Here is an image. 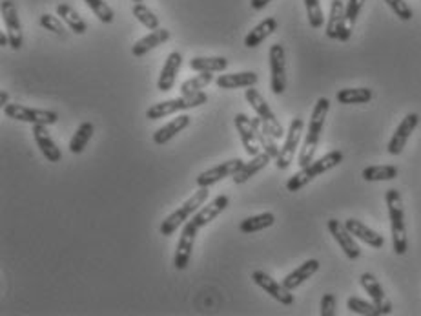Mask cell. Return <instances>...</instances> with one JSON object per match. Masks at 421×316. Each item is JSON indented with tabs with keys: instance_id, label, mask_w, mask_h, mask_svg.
Returning <instances> with one entry per match:
<instances>
[{
	"instance_id": "cell-1",
	"label": "cell",
	"mask_w": 421,
	"mask_h": 316,
	"mask_svg": "<svg viewBox=\"0 0 421 316\" xmlns=\"http://www.w3.org/2000/svg\"><path fill=\"white\" fill-rule=\"evenodd\" d=\"M228 205H230V198H228L227 194H219L217 198H214L210 203L202 205L197 213H195L190 220L182 225L181 236H179V242H177V249H175V258H174L175 269L177 270L188 269V263H190L192 250H194V243H195V238H197V233L202 229V227H207L208 223H212L215 218L221 216V214L228 208Z\"/></svg>"
},
{
	"instance_id": "cell-2",
	"label": "cell",
	"mask_w": 421,
	"mask_h": 316,
	"mask_svg": "<svg viewBox=\"0 0 421 316\" xmlns=\"http://www.w3.org/2000/svg\"><path fill=\"white\" fill-rule=\"evenodd\" d=\"M328 110H331V101L326 99V97L318 99L314 110H312V117H310V125L308 132H306L305 136V143H303L301 152H299V167H306L308 163L314 161L316 150H318L319 138H321V130L323 125H325L326 116H328Z\"/></svg>"
},
{
	"instance_id": "cell-3",
	"label": "cell",
	"mask_w": 421,
	"mask_h": 316,
	"mask_svg": "<svg viewBox=\"0 0 421 316\" xmlns=\"http://www.w3.org/2000/svg\"><path fill=\"white\" fill-rule=\"evenodd\" d=\"M339 163H343V152H339V150H332V152L325 154L323 158L308 163L306 167H301V170L296 172V174L286 181V190L289 192L301 190V188L306 187L310 181H314L318 175L325 174V172L338 167Z\"/></svg>"
},
{
	"instance_id": "cell-4",
	"label": "cell",
	"mask_w": 421,
	"mask_h": 316,
	"mask_svg": "<svg viewBox=\"0 0 421 316\" xmlns=\"http://www.w3.org/2000/svg\"><path fill=\"white\" fill-rule=\"evenodd\" d=\"M385 201L388 207V218H390V230H393V245L397 256L407 253V227H405V210L403 200L400 190L390 188L385 194Z\"/></svg>"
},
{
	"instance_id": "cell-5",
	"label": "cell",
	"mask_w": 421,
	"mask_h": 316,
	"mask_svg": "<svg viewBox=\"0 0 421 316\" xmlns=\"http://www.w3.org/2000/svg\"><path fill=\"white\" fill-rule=\"evenodd\" d=\"M208 195H210V187H201L194 195H190L177 210L170 214L165 221L161 223L159 230H161L162 236H172V234L177 233L181 229V225H184L186 221L190 220L195 213H197L199 208L208 201Z\"/></svg>"
},
{
	"instance_id": "cell-6",
	"label": "cell",
	"mask_w": 421,
	"mask_h": 316,
	"mask_svg": "<svg viewBox=\"0 0 421 316\" xmlns=\"http://www.w3.org/2000/svg\"><path fill=\"white\" fill-rule=\"evenodd\" d=\"M208 103V96L204 92H195L190 93V96H181L175 97V99L161 101V103L152 104L148 110H146V119L150 121H155V119H162L166 116H172V113L184 112V110L197 108V106H202V104Z\"/></svg>"
},
{
	"instance_id": "cell-7",
	"label": "cell",
	"mask_w": 421,
	"mask_h": 316,
	"mask_svg": "<svg viewBox=\"0 0 421 316\" xmlns=\"http://www.w3.org/2000/svg\"><path fill=\"white\" fill-rule=\"evenodd\" d=\"M303 128H305V121H303L301 117H293L289 126V132H286L285 143L281 146L279 156L276 158V167L279 170H286L292 165L293 158L298 154L299 145H301Z\"/></svg>"
},
{
	"instance_id": "cell-8",
	"label": "cell",
	"mask_w": 421,
	"mask_h": 316,
	"mask_svg": "<svg viewBox=\"0 0 421 316\" xmlns=\"http://www.w3.org/2000/svg\"><path fill=\"white\" fill-rule=\"evenodd\" d=\"M6 116L9 119L22 123H31V125H46L51 126L58 121V113L51 112V110H38L31 108V106H24V104H6L2 106Z\"/></svg>"
},
{
	"instance_id": "cell-9",
	"label": "cell",
	"mask_w": 421,
	"mask_h": 316,
	"mask_svg": "<svg viewBox=\"0 0 421 316\" xmlns=\"http://www.w3.org/2000/svg\"><path fill=\"white\" fill-rule=\"evenodd\" d=\"M244 97H246L248 104L252 106L254 112L257 113V117H259L261 121H263L264 126H269L270 132L274 133V138L276 139H283V136H286L285 130H283V126H281V123L277 121L276 113L272 112V108L269 106V103L264 101V97L261 96L257 90H254V86L246 88V92H244Z\"/></svg>"
},
{
	"instance_id": "cell-10",
	"label": "cell",
	"mask_w": 421,
	"mask_h": 316,
	"mask_svg": "<svg viewBox=\"0 0 421 316\" xmlns=\"http://www.w3.org/2000/svg\"><path fill=\"white\" fill-rule=\"evenodd\" d=\"M270 63V90L276 96L285 93L286 90V53L281 44H274L269 51Z\"/></svg>"
},
{
	"instance_id": "cell-11",
	"label": "cell",
	"mask_w": 421,
	"mask_h": 316,
	"mask_svg": "<svg viewBox=\"0 0 421 316\" xmlns=\"http://www.w3.org/2000/svg\"><path fill=\"white\" fill-rule=\"evenodd\" d=\"M0 9H2V21H4L6 29H8L9 48L19 51L24 46V37H22V24L21 19H19L17 8L13 4V0H2Z\"/></svg>"
},
{
	"instance_id": "cell-12",
	"label": "cell",
	"mask_w": 421,
	"mask_h": 316,
	"mask_svg": "<svg viewBox=\"0 0 421 316\" xmlns=\"http://www.w3.org/2000/svg\"><path fill=\"white\" fill-rule=\"evenodd\" d=\"M243 165H244V161H243V159H239V158L221 163V165H217V167H212V168H208L207 172L199 174V178L195 179V185H197L199 188H201V187H212V185L219 183L221 179L234 178V175H236L237 172H239L241 168H243Z\"/></svg>"
},
{
	"instance_id": "cell-13",
	"label": "cell",
	"mask_w": 421,
	"mask_h": 316,
	"mask_svg": "<svg viewBox=\"0 0 421 316\" xmlns=\"http://www.w3.org/2000/svg\"><path fill=\"white\" fill-rule=\"evenodd\" d=\"M252 280L257 287L263 289L264 292H269L274 300H277L279 304L283 305H292L293 304V295L290 289H286L283 283H277L276 280L270 275H266L264 270H254Z\"/></svg>"
},
{
	"instance_id": "cell-14",
	"label": "cell",
	"mask_w": 421,
	"mask_h": 316,
	"mask_svg": "<svg viewBox=\"0 0 421 316\" xmlns=\"http://www.w3.org/2000/svg\"><path fill=\"white\" fill-rule=\"evenodd\" d=\"M326 227H328V233L334 236V240L338 242V245L341 247V250L345 253V256H347L348 260H358L361 256V249L360 245L355 243L354 236L350 234V230L345 227V223H341L339 220H328V223H326Z\"/></svg>"
},
{
	"instance_id": "cell-15",
	"label": "cell",
	"mask_w": 421,
	"mask_h": 316,
	"mask_svg": "<svg viewBox=\"0 0 421 316\" xmlns=\"http://www.w3.org/2000/svg\"><path fill=\"white\" fill-rule=\"evenodd\" d=\"M420 125V116L417 113H409V116H405L403 121L400 123V126L396 128V132L393 133V138L388 141L387 150L390 156H400L403 152L405 145L409 141L410 133L417 128Z\"/></svg>"
},
{
	"instance_id": "cell-16",
	"label": "cell",
	"mask_w": 421,
	"mask_h": 316,
	"mask_svg": "<svg viewBox=\"0 0 421 316\" xmlns=\"http://www.w3.org/2000/svg\"><path fill=\"white\" fill-rule=\"evenodd\" d=\"M360 283L361 287L367 291V295L372 298L374 305H376L378 316L390 315V312H393V304L388 302L387 295H385L383 287H381V283L378 282L376 276L370 275V272H363V275L360 276Z\"/></svg>"
},
{
	"instance_id": "cell-17",
	"label": "cell",
	"mask_w": 421,
	"mask_h": 316,
	"mask_svg": "<svg viewBox=\"0 0 421 316\" xmlns=\"http://www.w3.org/2000/svg\"><path fill=\"white\" fill-rule=\"evenodd\" d=\"M234 123H236V128L239 132L241 143H243V148L246 150L248 156H257L261 150V143L259 138H257L256 128H254L252 119L246 116V113H237L234 117Z\"/></svg>"
},
{
	"instance_id": "cell-18",
	"label": "cell",
	"mask_w": 421,
	"mask_h": 316,
	"mask_svg": "<svg viewBox=\"0 0 421 316\" xmlns=\"http://www.w3.org/2000/svg\"><path fill=\"white\" fill-rule=\"evenodd\" d=\"M182 66V55L179 51H172V53L166 57V63L162 66L161 75L157 79V90L159 92H170L172 88L175 86V81H177V73Z\"/></svg>"
},
{
	"instance_id": "cell-19",
	"label": "cell",
	"mask_w": 421,
	"mask_h": 316,
	"mask_svg": "<svg viewBox=\"0 0 421 316\" xmlns=\"http://www.w3.org/2000/svg\"><path fill=\"white\" fill-rule=\"evenodd\" d=\"M33 138L37 146L41 148L42 156L50 163H61L62 152L57 146V143L53 141V138L50 136V130L46 125H33Z\"/></svg>"
},
{
	"instance_id": "cell-20",
	"label": "cell",
	"mask_w": 421,
	"mask_h": 316,
	"mask_svg": "<svg viewBox=\"0 0 421 316\" xmlns=\"http://www.w3.org/2000/svg\"><path fill=\"white\" fill-rule=\"evenodd\" d=\"M259 77L256 71H236V73H224L215 79V84L221 90H236V88L256 86Z\"/></svg>"
},
{
	"instance_id": "cell-21",
	"label": "cell",
	"mask_w": 421,
	"mask_h": 316,
	"mask_svg": "<svg viewBox=\"0 0 421 316\" xmlns=\"http://www.w3.org/2000/svg\"><path fill=\"white\" fill-rule=\"evenodd\" d=\"M345 227L350 230L352 236H355L358 240H361L367 245L374 247V249H381L385 245V240L381 234H378L376 230H372L370 227L363 223V221L355 220V218H350V220L345 221Z\"/></svg>"
},
{
	"instance_id": "cell-22",
	"label": "cell",
	"mask_w": 421,
	"mask_h": 316,
	"mask_svg": "<svg viewBox=\"0 0 421 316\" xmlns=\"http://www.w3.org/2000/svg\"><path fill=\"white\" fill-rule=\"evenodd\" d=\"M170 41V31L166 28H157L153 29L152 34H148L146 37L139 39V41L133 44L132 48V53L135 55V57H142V55H146L148 51L155 50V48L162 46L165 42Z\"/></svg>"
},
{
	"instance_id": "cell-23",
	"label": "cell",
	"mask_w": 421,
	"mask_h": 316,
	"mask_svg": "<svg viewBox=\"0 0 421 316\" xmlns=\"http://www.w3.org/2000/svg\"><path fill=\"white\" fill-rule=\"evenodd\" d=\"M188 126H190V117L181 113V116H177L170 123H166L165 126L155 130V133L152 136L153 143H155V145H166V143L172 141L177 133H181L182 130L188 128Z\"/></svg>"
},
{
	"instance_id": "cell-24",
	"label": "cell",
	"mask_w": 421,
	"mask_h": 316,
	"mask_svg": "<svg viewBox=\"0 0 421 316\" xmlns=\"http://www.w3.org/2000/svg\"><path fill=\"white\" fill-rule=\"evenodd\" d=\"M318 270H319L318 260H306V262L301 263L298 269L292 270L290 275L285 276V280H283V285H285L286 289H290V291H293V289H298L303 282H306L308 278H312V276H314Z\"/></svg>"
},
{
	"instance_id": "cell-25",
	"label": "cell",
	"mask_w": 421,
	"mask_h": 316,
	"mask_svg": "<svg viewBox=\"0 0 421 316\" xmlns=\"http://www.w3.org/2000/svg\"><path fill=\"white\" fill-rule=\"evenodd\" d=\"M345 9L347 6L343 4L341 0H332L331 4V17L326 22V37L332 41H339L343 29H345Z\"/></svg>"
},
{
	"instance_id": "cell-26",
	"label": "cell",
	"mask_w": 421,
	"mask_h": 316,
	"mask_svg": "<svg viewBox=\"0 0 421 316\" xmlns=\"http://www.w3.org/2000/svg\"><path fill=\"white\" fill-rule=\"evenodd\" d=\"M272 161V158H270L269 154H266V152H263V154H257V156H254L252 159H250V161L248 163H244L243 165V168H241L239 172H237L236 175H234V183L236 185H243V183H246L248 179L250 178H254V175L257 174V172H261L263 170L264 167H266V165H269V163Z\"/></svg>"
},
{
	"instance_id": "cell-27",
	"label": "cell",
	"mask_w": 421,
	"mask_h": 316,
	"mask_svg": "<svg viewBox=\"0 0 421 316\" xmlns=\"http://www.w3.org/2000/svg\"><path fill=\"white\" fill-rule=\"evenodd\" d=\"M277 29V21L274 17H266L261 21L250 34L244 37V46L246 48H257L264 39H269L270 35Z\"/></svg>"
},
{
	"instance_id": "cell-28",
	"label": "cell",
	"mask_w": 421,
	"mask_h": 316,
	"mask_svg": "<svg viewBox=\"0 0 421 316\" xmlns=\"http://www.w3.org/2000/svg\"><path fill=\"white\" fill-rule=\"evenodd\" d=\"M57 15L61 17V21H64V24H66L73 34L84 35L88 31V24L83 21V17H80L79 13L75 11L70 4H66V2H61V4L57 6Z\"/></svg>"
},
{
	"instance_id": "cell-29",
	"label": "cell",
	"mask_w": 421,
	"mask_h": 316,
	"mask_svg": "<svg viewBox=\"0 0 421 316\" xmlns=\"http://www.w3.org/2000/svg\"><path fill=\"white\" fill-rule=\"evenodd\" d=\"M254 123V128H256V133L257 138H259V143H261V148L266 152V154L270 156L272 159H276L277 156H279V146H277V139L274 138V133L270 132L269 126H264L263 121H261L259 117H254L252 119Z\"/></svg>"
},
{
	"instance_id": "cell-30",
	"label": "cell",
	"mask_w": 421,
	"mask_h": 316,
	"mask_svg": "<svg viewBox=\"0 0 421 316\" xmlns=\"http://www.w3.org/2000/svg\"><path fill=\"white\" fill-rule=\"evenodd\" d=\"M93 133H95V126H93V123H90V121H84L79 128L75 130L73 138H71V141H70L71 154H75V156L83 154L84 148H86V145L90 143V139L93 138Z\"/></svg>"
},
{
	"instance_id": "cell-31",
	"label": "cell",
	"mask_w": 421,
	"mask_h": 316,
	"mask_svg": "<svg viewBox=\"0 0 421 316\" xmlns=\"http://www.w3.org/2000/svg\"><path fill=\"white\" fill-rule=\"evenodd\" d=\"M374 92L370 88H345V90H339L336 99L339 104H365L370 103Z\"/></svg>"
},
{
	"instance_id": "cell-32",
	"label": "cell",
	"mask_w": 421,
	"mask_h": 316,
	"mask_svg": "<svg viewBox=\"0 0 421 316\" xmlns=\"http://www.w3.org/2000/svg\"><path fill=\"white\" fill-rule=\"evenodd\" d=\"M276 223V216L272 213H263L257 214V216H250L246 220H243L239 223V230L244 234L259 233V230L270 229L272 225Z\"/></svg>"
},
{
	"instance_id": "cell-33",
	"label": "cell",
	"mask_w": 421,
	"mask_h": 316,
	"mask_svg": "<svg viewBox=\"0 0 421 316\" xmlns=\"http://www.w3.org/2000/svg\"><path fill=\"white\" fill-rule=\"evenodd\" d=\"M190 68L194 71H224L228 68L227 57H194L190 61Z\"/></svg>"
},
{
	"instance_id": "cell-34",
	"label": "cell",
	"mask_w": 421,
	"mask_h": 316,
	"mask_svg": "<svg viewBox=\"0 0 421 316\" xmlns=\"http://www.w3.org/2000/svg\"><path fill=\"white\" fill-rule=\"evenodd\" d=\"M400 170L394 165H374V167H367L361 172V178L365 181H390L396 179Z\"/></svg>"
},
{
	"instance_id": "cell-35",
	"label": "cell",
	"mask_w": 421,
	"mask_h": 316,
	"mask_svg": "<svg viewBox=\"0 0 421 316\" xmlns=\"http://www.w3.org/2000/svg\"><path fill=\"white\" fill-rule=\"evenodd\" d=\"M363 4H365V0H348L347 9H345V29H343L341 37H339V41L341 42H347L348 39H350L352 29H354L355 21H358V17H360V11L361 8H363Z\"/></svg>"
},
{
	"instance_id": "cell-36",
	"label": "cell",
	"mask_w": 421,
	"mask_h": 316,
	"mask_svg": "<svg viewBox=\"0 0 421 316\" xmlns=\"http://www.w3.org/2000/svg\"><path fill=\"white\" fill-rule=\"evenodd\" d=\"M214 83V75L212 71H199V75L192 77V79L184 81L181 84V96H190V93L201 92L208 84Z\"/></svg>"
},
{
	"instance_id": "cell-37",
	"label": "cell",
	"mask_w": 421,
	"mask_h": 316,
	"mask_svg": "<svg viewBox=\"0 0 421 316\" xmlns=\"http://www.w3.org/2000/svg\"><path fill=\"white\" fill-rule=\"evenodd\" d=\"M132 13H133V17H135L140 24L145 26V28H148L150 31L159 28V17L148 8V6L142 4V2H135V4H133Z\"/></svg>"
},
{
	"instance_id": "cell-38",
	"label": "cell",
	"mask_w": 421,
	"mask_h": 316,
	"mask_svg": "<svg viewBox=\"0 0 421 316\" xmlns=\"http://www.w3.org/2000/svg\"><path fill=\"white\" fill-rule=\"evenodd\" d=\"M84 2H86V6L91 11L95 13V17L99 19L103 24H112V22L115 21V13H113V9L110 8L104 0H84Z\"/></svg>"
},
{
	"instance_id": "cell-39",
	"label": "cell",
	"mask_w": 421,
	"mask_h": 316,
	"mask_svg": "<svg viewBox=\"0 0 421 316\" xmlns=\"http://www.w3.org/2000/svg\"><path fill=\"white\" fill-rule=\"evenodd\" d=\"M305 2L306 8V17H308L310 26L314 29L321 28L325 24V15H323L321 4H319V0H303Z\"/></svg>"
},
{
	"instance_id": "cell-40",
	"label": "cell",
	"mask_w": 421,
	"mask_h": 316,
	"mask_svg": "<svg viewBox=\"0 0 421 316\" xmlns=\"http://www.w3.org/2000/svg\"><path fill=\"white\" fill-rule=\"evenodd\" d=\"M347 307L350 309V312L354 315H363V316H378V309L374 305V302H365V300L358 298V296H350L347 300Z\"/></svg>"
},
{
	"instance_id": "cell-41",
	"label": "cell",
	"mask_w": 421,
	"mask_h": 316,
	"mask_svg": "<svg viewBox=\"0 0 421 316\" xmlns=\"http://www.w3.org/2000/svg\"><path fill=\"white\" fill-rule=\"evenodd\" d=\"M41 26L44 29H48V31H51L53 35H57V37L64 39L66 37V28H64V24L61 22V17H53V15H50V13H44V15H41Z\"/></svg>"
},
{
	"instance_id": "cell-42",
	"label": "cell",
	"mask_w": 421,
	"mask_h": 316,
	"mask_svg": "<svg viewBox=\"0 0 421 316\" xmlns=\"http://www.w3.org/2000/svg\"><path fill=\"white\" fill-rule=\"evenodd\" d=\"M388 4V8L396 13V17H400L401 21H410L414 17L412 9L409 8V4L405 0H385Z\"/></svg>"
},
{
	"instance_id": "cell-43",
	"label": "cell",
	"mask_w": 421,
	"mask_h": 316,
	"mask_svg": "<svg viewBox=\"0 0 421 316\" xmlns=\"http://www.w3.org/2000/svg\"><path fill=\"white\" fill-rule=\"evenodd\" d=\"M336 315V296L326 292L321 298V316H334Z\"/></svg>"
},
{
	"instance_id": "cell-44",
	"label": "cell",
	"mask_w": 421,
	"mask_h": 316,
	"mask_svg": "<svg viewBox=\"0 0 421 316\" xmlns=\"http://www.w3.org/2000/svg\"><path fill=\"white\" fill-rule=\"evenodd\" d=\"M270 2H272V0H250V6H252V9H256V11H261V9L266 8Z\"/></svg>"
},
{
	"instance_id": "cell-45",
	"label": "cell",
	"mask_w": 421,
	"mask_h": 316,
	"mask_svg": "<svg viewBox=\"0 0 421 316\" xmlns=\"http://www.w3.org/2000/svg\"><path fill=\"white\" fill-rule=\"evenodd\" d=\"M8 101H9L8 92H6V90H2V92H0V104H2V106H6V104H8Z\"/></svg>"
},
{
	"instance_id": "cell-46",
	"label": "cell",
	"mask_w": 421,
	"mask_h": 316,
	"mask_svg": "<svg viewBox=\"0 0 421 316\" xmlns=\"http://www.w3.org/2000/svg\"><path fill=\"white\" fill-rule=\"evenodd\" d=\"M0 44H2V46H9V37L6 35V31L0 34Z\"/></svg>"
},
{
	"instance_id": "cell-47",
	"label": "cell",
	"mask_w": 421,
	"mask_h": 316,
	"mask_svg": "<svg viewBox=\"0 0 421 316\" xmlns=\"http://www.w3.org/2000/svg\"><path fill=\"white\" fill-rule=\"evenodd\" d=\"M133 2H142V0H133Z\"/></svg>"
}]
</instances>
